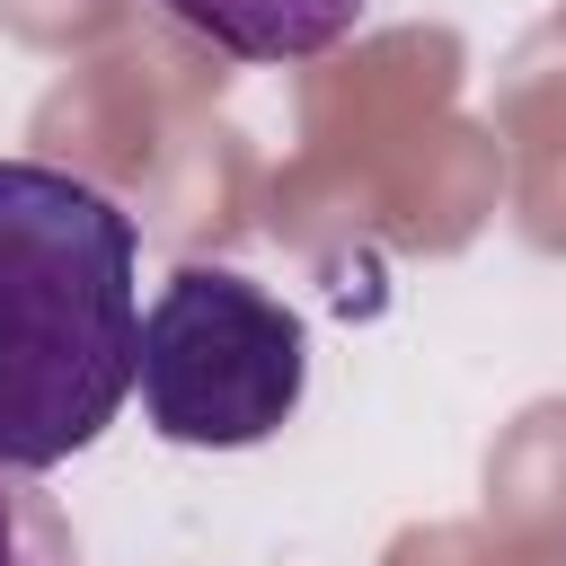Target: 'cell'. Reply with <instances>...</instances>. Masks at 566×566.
Returning <instances> with one entry per match:
<instances>
[{
  "mask_svg": "<svg viewBox=\"0 0 566 566\" xmlns=\"http://www.w3.org/2000/svg\"><path fill=\"white\" fill-rule=\"evenodd\" d=\"M133 212L53 168L0 159V469L80 460L133 398L142 345Z\"/></svg>",
  "mask_w": 566,
  "mask_h": 566,
  "instance_id": "6da1fadb",
  "label": "cell"
},
{
  "mask_svg": "<svg viewBox=\"0 0 566 566\" xmlns=\"http://www.w3.org/2000/svg\"><path fill=\"white\" fill-rule=\"evenodd\" d=\"M159 9L239 62H318L371 18V0H159Z\"/></svg>",
  "mask_w": 566,
  "mask_h": 566,
  "instance_id": "3957f363",
  "label": "cell"
},
{
  "mask_svg": "<svg viewBox=\"0 0 566 566\" xmlns=\"http://www.w3.org/2000/svg\"><path fill=\"white\" fill-rule=\"evenodd\" d=\"M0 566H88L62 495L27 469H0Z\"/></svg>",
  "mask_w": 566,
  "mask_h": 566,
  "instance_id": "277c9868",
  "label": "cell"
},
{
  "mask_svg": "<svg viewBox=\"0 0 566 566\" xmlns=\"http://www.w3.org/2000/svg\"><path fill=\"white\" fill-rule=\"evenodd\" d=\"M142 424L177 451H256L301 416L310 327L283 292L230 265H177L133 345Z\"/></svg>",
  "mask_w": 566,
  "mask_h": 566,
  "instance_id": "7a4b0ae2",
  "label": "cell"
}]
</instances>
